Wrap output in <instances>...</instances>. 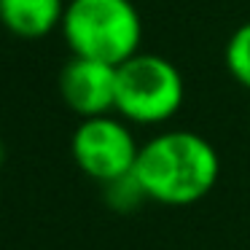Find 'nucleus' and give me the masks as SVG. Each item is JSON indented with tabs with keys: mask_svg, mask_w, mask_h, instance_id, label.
Segmentation results:
<instances>
[{
	"mask_svg": "<svg viewBox=\"0 0 250 250\" xmlns=\"http://www.w3.org/2000/svg\"><path fill=\"white\" fill-rule=\"evenodd\" d=\"M135 175L151 202L186 207L215 188L221 178V156L199 132L167 129L140 146Z\"/></svg>",
	"mask_w": 250,
	"mask_h": 250,
	"instance_id": "f257e3e1",
	"label": "nucleus"
},
{
	"mask_svg": "<svg viewBox=\"0 0 250 250\" xmlns=\"http://www.w3.org/2000/svg\"><path fill=\"white\" fill-rule=\"evenodd\" d=\"M60 97L81 119L116 113V65L70 57L60 73Z\"/></svg>",
	"mask_w": 250,
	"mask_h": 250,
	"instance_id": "39448f33",
	"label": "nucleus"
},
{
	"mask_svg": "<svg viewBox=\"0 0 250 250\" xmlns=\"http://www.w3.org/2000/svg\"><path fill=\"white\" fill-rule=\"evenodd\" d=\"M226 67L231 78L250 92V22L239 24L226 41V51H223Z\"/></svg>",
	"mask_w": 250,
	"mask_h": 250,
	"instance_id": "0eeeda50",
	"label": "nucleus"
},
{
	"mask_svg": "<svg viewBox=\"0 0 250 250\" xmlns=\"http://www.w3.org/2000/svg\"><path fill=\"white\" fill-rule=\"evenodd\" d=\"M140 143L135 140L129 129V121L113 113L81 119L70 137V153L83 175H89L97 183L126 175L135 169Z\"/></svg>",
	"mask_w": 250,
	"mask_h": 250,
	"instance_id": "20e7f679",
	"label": "nucleus"
},
{
	"mask_svg": "<svg viewBox=\"0 0 250 250\" xmlns=\"http://www.w3.org/2000/svg\"><path fill=\"white\" fill-rule=\"evenodd\" d=\"M65 0H0V24L19 38H46L62 24Z\"/></svg>",
	"mask_w": 250,
	"mask_h": 250,
	"instance_id": "423d86ee",
	"label": "nucleus"
},
{
	"mask_svg": "<svg viewBox=\"0 0 250 250\" xmlns=\"http://www.w3.org/2000/svg\"><path fill=\"white\" fill-rule=\"evenodd\" d=\"M62 38L73 57L121 65L140 51L143 19L132 0H67Z\"/></svg>",
	"mask_w": 250,
	"mask_h": 250,
	"instance_id": "f03ea898",
	"label": "nucleus"
},
{
	"mask_svg": "<svg viewBox=\"0 0 250 250\" xmlns=\"http://www.w3.org/2000/svg\"><path fill=\"white\" fill-rule=\"evenodd\" d=\"M183 97V76L167 57L137 51L116 65V113L129 124H164L180 110Z\"/></svg>",
	"mask_w": 250,
	"mask_h": 250,
	"instance_id": "7ed1b4c3",
	"label": "nucleus"
},
{
	"mask_svg": "<svg viewBox=\"0 0 250 250\" xmlns=\"http://www.w3.org/2000/svg\"><path fill=\"white\" fill-rule=\"evenodd\" d=\"M3 156H6V151H3V143H0V164H3Z\"/></svg>",
	"mask_w": 250,
	"mask_h": 250,
	"instance_id": "1a4fd4ad",
	"label": "nucleus"
},
{
	"mask_svg": "<svg viewBox=\"0 0 250 250\" xmlns=\"http://www.w3.org/2000/svg\"><path fill=\"white\" fill-rule=\"evenodd\" d=\"M103 194H105L108 207H113V210H119V212H129L148 199L143 186H140V180H137V175H135V169L108 180V183H103Z\"/></svg>",
	"mask_w": 250,
	"mask_h": 250,
	"instance_id": "6e6552de",
	"label": "nucleus"
}]
</instances>
